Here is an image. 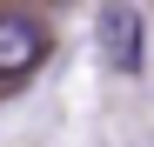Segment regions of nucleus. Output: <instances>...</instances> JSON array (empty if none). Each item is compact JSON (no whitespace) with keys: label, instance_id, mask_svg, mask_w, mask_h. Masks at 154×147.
Instances as JSON below:
<instances>
[{"label":"nucleus","instance_id":"f03ea898","mask_svg":"<svg viewBox=\"0 0 154 147\" xmlns=\"http://www.w3.org/2000/svg\"><path fill=\"white\" fill-rule=\"evenodd\" d=\"M100 54H107V67H121V74L141 67V7L114 0V7L100 14Z\"/></svg>","mask_w":154,"mask_h":147},{"label":"nucleus","instance_id":"f257e3e1","mask_svg":"<svg viewBox=\"0 0 154 147\" xmlns=\"http://www.w3.org/2000/svg\"><path fill=\"white\" fill-rule=\"evenodd\" d=\"M47 54V27L34 14H0V80H27Z\"/></svg>","mask_w":154,"mask_h":147}]
</instances>
